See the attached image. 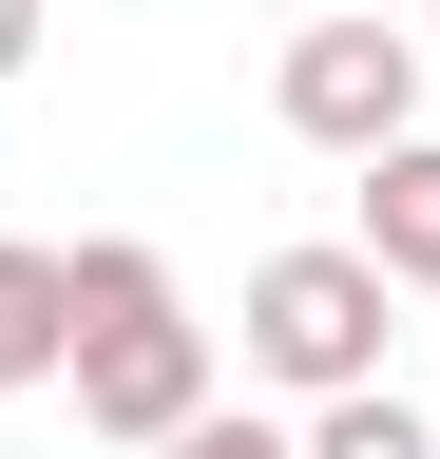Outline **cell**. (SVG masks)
<instances>
[{
    "label": "cell",
    "mask_w": 440,
    "mask_h": 459,
    "mask_svg": "<svg viewBox=\"0 0 440 459\" xmlns=\"http://www.w3.org/2000/svg\"><path fill=\"white\" fill-rule=\"evenodd\" d=\"M268 96H288V134H306V153H345V172H364V153H402V134H421V20H306Z\"/></svg>",
    "instance_id": "3957f363"
},
{
    "label": "cell",
    "mask_w": 440,
    "mask_h": 459,
    "mask_svg": "<svg viewBox=\"0 0 440 459\" xmlns=\"http://www.w3.org/2000/svg\"><path fill=\"white\" fill-rule=\"evenodd\" d=\"M77 364V307H58V249H0V402Z\"/></svg>",
    "instance_id": "277c9868"
},
{
    "label": "cell",
    "mask_w": 440,
    "mask_h": 459,
    "mask_svg": "<svg viewBox=\"0 0 440 459\" xmlns=\"http://www.w3.org/2000/svg\"><path fill=\"white\" fill-rule=\"evenodd\" d=\"M288 459H440V421H421L402 383H364V402H306V440H288Z\"/></svg>",
    "instance_id": "5b68a950"
},
{
    "label": "cell",
    "mask_w": 440,
    "mask_h": 459,
    "mask_svg": "<svg viewBox=\"0 0 440 459\" xmlns=\"http://www.w3.org/2000/svg\"><path fill=\"white\" fill-rule=\"evenodd\" d=\"M39 20H58V0H0V77H20V57H39Z\"/></svg>",
    "instance_id": "52a82bcc"
},
{
    "label": "cell",
    "mask_w": 440,
    "mask_h": 459,
    "mask_svg": "<svg viewBox=\"0 0 440 459\" xmlns=\"http://www.w3.org/2000/svg\"><path fill=\"white\" fill-rule=\"evenodd\" d=\"M173 459H288V421H230V402H211V421H192Z\"/></svg>",
    "instance_id": "8992f818"
},
{
    "label": "cell",
    "mask_w": 440,
    "mask_h": 459,
    "mask_svg": "<svg viewBox=\"0 0 440 459\" xmlns=\"http://www.w3.org/2000/svg\"><path fill=\"white\" fill-rule=\"evenodd\" d=\"M383 307H402V287H383L364 249H268L230 344H249L288 402H364V383H383Z\"/></svg>",
    "instance_id": "7a4b0ae2"
},
{
    "label": "cell",
    "mask_w": 440,
    "mask_h": 459,
    "mask_svg": "<svg viewBox=\"0 0 440 459\" xmlns=\"http://www.w3.org/2000/svg\"><path fill=\"white\" fill-rule=\"evenodd\" d=\"M58 307H77V440H134V459H173L211 421V325L173 307V268L134 249V230H96V249H58Z\"/></svg>",
    "instance_id": "6da1fadb"
},
{
    "label": "cell",
    "mask_w": 440,
    "mask_h": 459,
    "mask_svg": "<svg viewBox=\"0 0 440 459\" xmlns=\"http://www.w3.org/2000/svg\"><path fill=\"white\" fill-rule=\"evenodd\" d=\"M421 57H440V0H421Z\"/></svg>",
    "instance_id": "ba28073f"
}]
</instances>
